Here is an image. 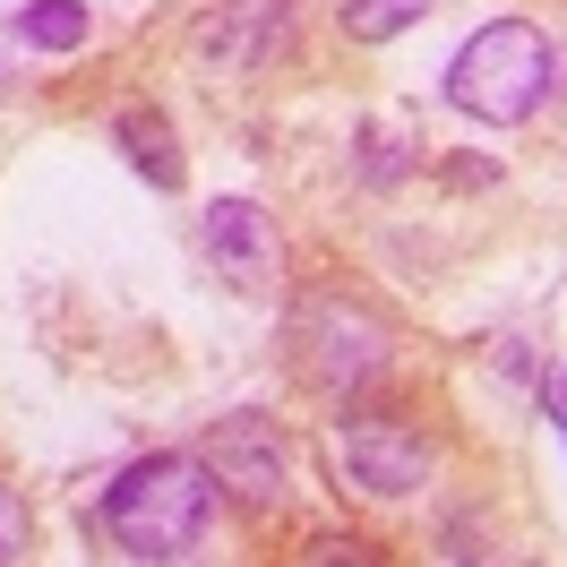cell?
Listing matches in <instances>:
<instances>
[{"mask_svg": "<svg viewBox=\"0 0 567 567\" xmlns=\"http://www.w3.org/2000/svg\"><path fill=\"white\" fill-rule=\"evenodd\" d=\"M207 516H215V473L198 456H138L104 491V533L130 559H181V550H198Z\"/></svg>", "mask_w": 567, "mask_h": 567, "instance_id": "6da1fadb", "label": "cell"}, {"mask_svg": "<svg viewBox=\"0 0 567 567\" xmlns=\"http://www.w3.org/2000/svg\"><path fill=\"white\" fill-rule=\"evenodd\" d=\"M550 78H559L550 35H542V27H525V18H491V27H482V35H464V52L447 61V104H456L464 121L516 130V121H533V112H542Z\"/></svg>", "mask_w": 567, "mask_h": 567, "instance_id": "7a4b0ae2", "label": "cell"}, {"mask_svg": "<svg viewBox=\"0 0 567 567\" xmlns=\"http://www.w3.org/2000/svg\"><path fill=\"white\" fill-rule=\"evenodd\" d=\"M310 319L327 327V353L310 361L319 379H370V370H379V353H388V336H379L370 319H353V310H310Z\"/></svg>", "mask_w": 567, "mask_h": 567, "instance_id": "52a82bcc", "label": "cell"}, {"mask_svg": "<svg viewBox=\"0 0 567 567\" xmlns=\"http://www.w3.org/2000/svg\"><path fill=\"white\" fill-rule=\"evenodd\" d=\"M27 542H35V525H27V498L0 482V567H18V559H27Z\"/></svg>", "mask_w": 567, "mask_h": 567, "instance_id": "8fae6325", "label": "cell"}, {"mask_svg": "<svg viewBox=\"0 0 567 567\" xmlns=\"http://www.w3.org/2000/svg\"><path fill=\"white\" fill-rule=\"evenodd\" d=\"M112 138H121V155H130V164H138L155 189H181V155H173L164 112H121V121H112Z\"/></svg>", "mask_w": 567, "mask_h": 567, "instance_id": "ba28073f", "label": "cell"}, {"mask_svg": "<svg viewBox=\"0 0 567 567\" xmlns=\"http://www.w3.org/2000/svg\"><path fill=\"white\" fill-rule=\"evenodd\" d=\"M207 258H215V276L233 284V292H267V276H276V233H267V215L249 207V198H215L207 207Z\"/></svg>", "mask_w": 567, "mask_h": 567, "instance_id": "5b68a950", "label": "cell"}, {"mask_svg": "<svg viewBox=\"0 0 567 567\" xmlns=\"http://www.w3.org/2000/svg\"><path fill=\"white\" fill-rule=\"evenodd\" d=\"M559 430H567V422H559Z\"/></svg>", "mask_w": 567, "mask_h": 567, "instance_id": "7c38bea8", "label": "cell"}, {"mask_svg": "<svg viewBox=\"0 0 567 567\" xmlns=\"http://www.w3.org/2000/svg\"><path fill=\"white\" fill-rule=\"evenodd\" d=\"M284 43H292V0H224L207 27H198V52H207L224 78L267 70Z\"/></svg>", "mask_w": 567, "mask_h": 567, "instance_id": "277c9868", "label": "cell"}, {"mask_svg": "<svg viewBox=\"0 0 567 567\" xmlns=\"http://www.w3.org/2000/svg\"><path fill=\"white\" fill-rule=\"evenodd\" d=\"M207 464H215V482H233L241 498H276V491H284V439L258 422V413H233V422H215Z\"/></svg>", "mask_w": 567, "mask_h": 567, "instance_id": "8992f818", "label": "cell"}, {"mask_svg": "<svg viewBox=\"0 0 567 567\" xmlns=\"http://www.w3.org/2000/svg\"><path fill=\"white\" fill-rule=\"evenodd\" d=\"M336 464L370 498H413L430 482V439L395 413H353V422H336Z\"/></svg>", "mask_w": 567, "mask_h": 567, "instance_id": "3957f363", "label": "cell"}, {"mask_svg": "<svg viewBox=\"0 0 567 567\" xmlns=\"http://www.w3.org/2000/svg\"><path fill=\"white\" fill-rule=\"evenodd\" d=\"M422 9L430 0H344V35L388 43V35H404V27H422Z\"/></svg>", "mask_w": 567, "mask_h": 567, "instance_id": "30bf717a", "label": "cell"}, {"mask_svg": "<svg viewBox=\"0 0 567 567\" xmlns=\"http://www.w3.org/2000/svg\"><path fill=\"white\" fill-rule=\"evenodd\" d=\"M9 35L35 43V52H78V43L95 35V18H86L78 0H35V9H18V18H9Z\"/></svg>", "mask_w": 567, "mask_h": 567, "instance_id": "9c48e42d", "label": "cell"}]
</instances>
